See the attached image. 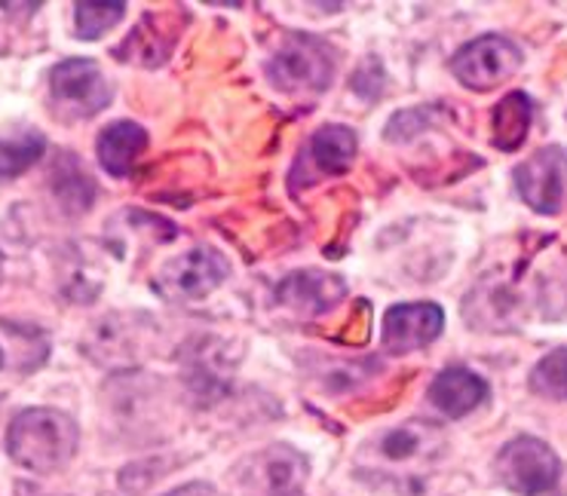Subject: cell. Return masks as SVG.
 <instances>
[{"mask_svg": "<svg viewBox=\"0 0 567 496\" xmlns=\"http://www.w3.org/2000/svg\"><path fill=\"white\" fill-rule=\"evenodd\" d=\"M78 426L68 414L53 407H28L13 420L7 447L22 469L50 475L71 463L78 451Z\"/></svg>", "mask_w": 567, "mask_h": 496, "instance_id": "1", "label": "cell"}, {"mask_svg": "<svg viewBox=\"0 0 567 496\" xmlns=\"http://www.w3.org/2000/svg\"><path fill=\"white\" fill-rule=\"evenodd\" d=\"M50 102L55 117L90 120L111 102V83L93 59H65L50 71Z\"/></svg>", "mask_w": 567, "mask_h": 496, "instance_id": "2", "label": "cell"}, {"mask_svg": "<svg viewBox=\"0 0 567 496\" xmlns=\"http://www.w3.org/2000/svg\"><path fill=\"white\" fill-rule=\"evenodd\" d=\"M267 78L277 90L322 92L334 78V59L326 40L291 34L267 65Z\"/></svg>", "mask_w": 567, "mask_h": 496, "instance_id": "3", "label": "cell"}, {"mask_svg": "<svg viewBox=\"0 0 567 496\" xmlns=\"http://www.w3.org/2000/svg\"><path fill=\"white\" fill-rule=\"evenodd\" d=\"M494 469H497L503 487H509L518 496H549L561 478V463L555 457L553 447L540 438H530V435H522L506 444Z\"/></svg>", "mask_w": 567, "mask_h": 496, "instance_id": "4", "label": "cell"}, {"mask_svg": "<svg viewBox=\"0 0 567 496\" xmlns=\"http://www.w3.org/2000/svg\"><path fill=\"white\" fill-rule=\"evenodd\" d=\"M227 273H230V264L218 248H190L187 255H178L159 270L157 291L166 301L175 303L203 301L225 282Z\"/></svg>", "mask_w": 567, "mask_h": 496, "instance_id": "5", "label": "cell"}, {"mask_svg": "<svg viewBox=\"0 0 567 496\" xmlns=\"http://www.w3.org/2000/svg\"><path fill=\"white\" fill-rule=\"evenodd\" d=\"M522 68V50L509 38L501 34H485V38L470 40L463 50H457L451 71L461 80L466 90L488 92L513 78Z\"/></svg>", "mask_w": 567, "mask_h": 496, "instance_id": "6", "label": "cell"}, {"mask_svg": "<svg viewBox=\"0 0 567 496\" xmlns=\"http://www.w3.org/2000/svg\"><path fill=\"white\" fill-rule=\"evenodd\" d=\"M518 196L537 215L567 211V154L561 147H540L513 172Z\"/></svg>", "mask_w": 567, "mask_h": 496, "instance_id": "7", "label": "cell"}, {"mask_svg": "<svg viewBox=\"0 0 567 496\" xmlns=\"http://www.w3.org/2000/svg\"><path fill=\"white\" fill-rule=\"evenodd\" d=\"M359 151L357 132L350 126H322L301 147V157L291 172V187L298 184H317L329 175H343L353 166Z\"/></svg>", "mask_w": 567, "mask_h": 496, "instance_id": "8", "label": "cell"}, {"mask_svg": "<svg viewBox=\"0 0 567 496\" xmlns=\"http://www.w3.org/2000/svg\"><path fill=\"white\" fill-rule=\"evenodd\" d=\"M445 328L439 303H396L383 313L381 343L386 353L405 355L430 347Z\"/></svg>", "mask_w": 567, "mask_h": 496, "instance_id": "9", "label": "cell"}, {"mask_svg": "<svg viewBox=\"0 0 567 496\" xmlns=\"http://www.w3.org/2000/svg\"><path fill=\"white\" fill-rule=\"evenodd\" d=\"M347 294L341 276L326 270H295L277 286V303L301 316L329 313L334 303Z\"/></svg>", "mask_w": 567, "mask_h": 496, "instance_id": "10", "label": "cell"}, {"mask_svg": "<svg viewBox=\"0 0 567 496\" xmlns=\"http://www.w3.org/2000/svg\"><path fill=\"white\" fill-rule=\"evenodd\" d=\"M426 395H430L435 411H442L445 417H466L470 411H475L488 399V383L470 368H445L430 383Z\"/></svg>", "mask_w": 567, "mask_h": 496, "instance_id": "11", "label": "cell"}, {"mask_svg": "<svg viewBox=\"0 0 567 496\" xmlns=\"http://www.w3.org/2000/svg\"><path fill=\"white\" fill-rule=\"evenodd\" d=\"M147 151V132L133 123V120H117L102 130L99 142H95V154L99 163L107 175L114 178H126L135 169V163L142 159Z\"/></svg>", "mask_w": 567, "mask_h": 496, "instance_id": "12", "label": "cell"}, {"mask_svg": "<svg viewBox=\"0 0 567 496\" xmlns=\"http://www.w3.org/2000/svg\"><path fill=\"white\" fill-rule=\"evenodd\" d=\"M530 120H534V105H530L528 95L525 92H509L501 105L494 107V114H491L494 147L506 151V154L518 151L525 144V138H528Z\"/></svg>", "mask_w": 567, "mask_h": 496, "instance_id": "13", "label": "cell"}, {"mask_svg": "<svg viewBox=\"0 0 567 496\" xmlns=\"http://www.w3.org/2000/svg\"><path fill=\"white\" fill-rule=\"evenodd\" d=\"M169 16H145V22L135 28L133 38L117 50L123 62H142V65H159L166 62L175 43V28H169Z\"/></svg>", "mask_w": 567, "mask_h": 496, "instance_id": "14", "label": "cell"}, {"mask_svg": "<svg viewBox=\"0 0 567 496\" xmlns=\"http://www.w3.org/2000/svg\"><path fill=\"white\" fill-rule=\"evenodd\" d=\"M433 447H439V432L430 423H402L381 438V457L390 463H409L426 457Z\"/></svg>", "mask_w": 567, "mask_h": 496, "instance_id": "15", "label": "cell"}, {"mask_svg": "<svg viewBox=\"0 0 567 496\" xmlns=\"http://www.w3.org/2000/svg\"><path fill=\"white\" fill-rule=\"evenodd\" d=\"M47 151V138L40 132H22L16 138H0V182L19 178Z\"/></svg>", "mask_w": 567, "mask_h": 496, "instance_id": "16", "label": "cell"}, {"mask_svg": "<svg viewBox=\"0 0 567 496\" xmlns=\"http://www.w3.org/2000/svg\"><path fill=\"white\" fill-rule=\"evenodd\" d=\"M530 390L543 399L567 402V350L543 355L537 368L530 371Z\"/></svg>", "mask_w": 567, "mask_h": 496, "instance_id": "17", "label": "cell"}, {"mask_svg": "<svg viewBox=\"0 0 567 496\" xmlns=\"http://www.w3.org/2000/svg\"><path fill=\"white\" fill-rule=\"evenodd\" d=\"M74 10H78L74 13L78 38L99 40L126 16V3H78Z\"/></svg>", "mask_w": 567, "mask_h": 496, "instance_id": "18", "label": "cell"}, {"mask_svg": "<svg viewBox=\"0 0 567 496\" xmlns=\"http://www.w3.org/2000/svg\"><path fill=\"white\" fill-rule=\"evenodd\" d=\"M169 496H215L209 484H187V487H178V490H172Z\"/></svg>", "mask_w": 567, "mask_h": 496, "instance_id": "19", "label": "cell"}, {"mask_svg": "<svg viewBox=\"0 0 567 496\" xmlns=\"http://www.w3.org/2000/svg\"><path fill=\"white\" fill-rule=\"evenodd\" d=\"M0 365H3V353H0Z\"/></svg>", "mask_w": 567, "mask_h": 496, "instance_id": "20", "label": "cell"}]
</instances>
